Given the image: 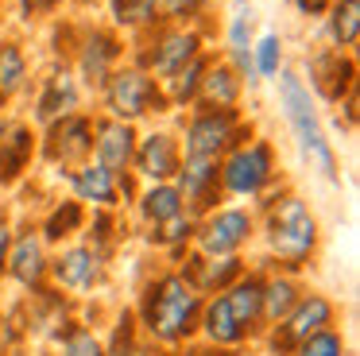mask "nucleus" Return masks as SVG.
Returning a JSON list of instances; mask_svg holds the SVG:
<instances>
[{"mask_svg": "<svg viewBox=\"0 0 360 356\" xmlns=\"http://www.w3.org/2000/svg\"><path fill=\"white\" fill-rule=\"evenodd\" d=\"M298 298H302V294H298L295 279H287V275L267 279L264 294H259V322H283Z\"/></svg>", "mask_w": 360, "mask_h": 356, "instance_id": "cd10ccee", "label": "nucleus"}, {"mask_svg": "<svg viewBox=\"0 0 360 356\" xmlns=\"http://www.w3.org/2000/svg\"><path fill=\"white\" fill-rule=\"evenodd\" d=\"M179 163H182V144H179V136L167 132V128L140 136L136 155H132V170L143 174L148 182H171Z\"/></svg>", "mask_w": 360, "mask_h": 356, "instance_id": "4468645a", "label": "nucleus"}, {"mask_svg": "<svg viewBox=\"0 0 360 356\" xmlns=\"http://www.w3.org/2000/svg\"><path fill=\"white\" fill-rule=\"evenodd\" d=\"M70 186L78 193V201H94V205H117L120 193V174L105 170L101 163H82V167L70 170Z\"/></svg>", "mask_w": 360, "mask_h": 356, "instance_id": "6ab92c4d", "label": "nucleus"}, {"mask_svg": "<svg viewBox=\"0 0 360 356\" xmlns=\"http://www.w3.org/2000/svg\"><path fill=\"white\" fill-rule=\"evenodd\" d=\"M225 43H229V51H244V46H252V12H236V15H229Z\"/></svg>", "mask_w": 360, "mask_h": 356, "instance_id": "f704fd0d", "label": "nucleus"}, {"mask_svg": "<svg viewBox=\"0 0 360 356\" xmlns=\"http://www.w3.org/2000/svg\"><path fill=\"white\" fill-rule=\"evenodd\" d=\"M101 101H105V108H109L105 116H117V120H128V124L143 120V116H151V113H167L159 82L143 66H136V62H124V66H117L105 77Z\"/></svg>", "mask_w": 360, "mask_h": 356, "instance_id": "20e7f679", "label": "nucleus"}, {"mask_svg": "<svg viewBox=\"0 0 360 356\" xmlns=\"http://www.w3.org/2000/svg\"><path fill=\"white\" fill-rule=\"evenodd\" d=\"M240 4H244V0H240Z\"/></svg>", "mask_w": 360, "mask_h": 356, "instance_id": "a19ab883", "label": "nucleus"}, {"mask_svg": "<svg viewBox=\"0 0 360 356\" xmlns=\"http://www.w3.org/2000/svg\"><path fill=\"white\" fill-rule=\"evenodd\" d=\"M290 4L298 8V15H306V20H318V15H326V8L333 4V0H290Z\"/></svg>", "mask_w": 360, "mask_h": 356, "instance_id": "4c0bfd02", "label": "nucleus"}, {"mask_svg": "<svg viewBox=\"0 0 360 356\" xmlns=\"http://www.w3.org/2000/svg\"><path fill=\"white\" fill-rule=\"evenodd\" d=\"M27 89V51L16 39H0V108Z\"/></svg>", "mask_w": 360, "mask_h": 356, "instance_id": "393cba45", "label": "nucleus"}, {"mask_svg": "<svg viewBox=\"0 0 360 356\" xmlns=\"http://www.w3.org/2000/svg\"><path fill=\"white\" fill-rule=\"evenodd\" d=\"M78 108H82V82L74 77V70H66V66L51 70L43 77L39 93H35V108H32L35 124L47 128V124L63 120V116L78 113Z\"/></svg>", "mask_w": 360, "mask_h": 356, "instance_id": "f8f14e48", "label": "nucleus"}, {"mask_svg": "<svg viewBox=\"0 0 360 356\" xmlns=\"http://www.w3.org/2000/svg\"><path fill=\"white\" fill-rule=\"evenodd\" d=\"M202 255H233L236 248L248 244L252 217L248 209H213L202 224H194Z\"/></svg>", "mask_w": 360, "mask_h": 356, "instance_id": "9b49d317", "label": "nucleus"}, {"mask_svg": "<svg viewBox=\"0 0 360 356\" xmlns=\"http://www.w3.org/2000/svg\"><path fill=\"white\" fill-rule=\"evenodd\" d=\"M240 97H244V82L236 77V70L225 58H210L190 108H240Z\"/></svg>", "mask_w": 360, "mask_h": 356, "instance_id": "f3484780", "label": "nucleus"}, {"mask_svg": "<svg viewBox=\"0 0 360 356\" xmlns=\"http://www.w3.org/2000/svg\"><path fill=\"white\" fill-rule=\"evenodd\" d=\"M120 58H124V39L117 31L112 27H86V35L78 43V74L74 77H82L94 89H101L105 77L120 66Z\"/></svg>", "mask_w": 360, "mask_h": 356, "instance_id": "1a4fd4ad", "label": "nucleus"}, {"mask_svg": "<svg viewBox=\"0 0 360 356\" xmlns=\"http://www.w3.org/2000/svg\"><path fill=\"white\" fill-rule=\"evenodd\" d=\"M63 356H105V348L89 329L74 325V329L66 333V341H63Z\"/></svg>", "mask_w": 360, "mask_h": 356, "instance_id": "72a5a7b5", "label": "nucleus"}, {"mask_svg": "<svg viewBox=\"0 0 360 356\" xmlns=\"http://www.w3.org/2000/svg\"><path fill=\"white\" fill-rule=\"evenodd\" d=\"M252 128L244 124L240 108H194L182 128V159H217L233 144L248 139Z\"/></svg>", "mask_w": 360, "mask_h": 356, "instance_id": "39448f33", "label": "nucleus"}, {"mask_svg": "<svg viewBox=\"0 0 360 356\" xmlns=\"http://www.w3.org/2000/svg\"><path fill=\"white\" fill-rule=\"evenodd\" d=\"M140 144L136 124L117 120V116H94V163H101L112 174H128L132 170V155Z\"/></svg>", "mask_w": 360, "mask_h": 356, "instance_id": "9d476101", "label": "nucleus"}, {"mask_svg": "<svg viewBox=\"0 0 360 356\" xmlns=\"http://www.w3.org/2000/svg\"><path fill=\"white\" fill-rule=\"evenodd\" d=\"M202 333L213 341V345H240L244 341V329L233 322V314L225 310L221 294L213 302H202Z\"/></svg>", "mask_w": 360, "mask_h": 356, "instance_id": "c85d7f7f", "label": "nucleus"}, {"mask_svg": "<svg viewBox=\"0 0 360 356\" xmlns=\"http://www.w3.org/2000/svg\"><path fill=\"white\" fill-rule=\"evenodd\" d=\"M329 325H333V302L321 298V294H302V298L290 306V314L283 317V325H275V329H283V337L298 348L306 337L329 329Z\"/></svg>", "mask_w": 360, "mask_h": 356, "instance_id": "a211bd4d", "label": "nucleus"}, {"mask_svg": "<svg viewBox=\"0 0 360 356\" xmlns=\"http://www.w3.org/2000/svg\"><path fill=\"white\" fill-rule=\"evenodd\" d=\"M63 4H66V0H20V8H24L27 20H43V15H55Z\"/></svg>", "mask_w": 360, "mask_h": 356, "instance_id": "e433bc0d", "label": "nucleus"}, {"mask_svg": "<svg viewBox=\"0 0 360 356\" xmlns=\"http://www.w3.org/2000/svg\"><path fill=\"white\" fill-rule=\"evenodd\" d=\"M352 85H356V62L345 51H318L310 54V85L306 89H318L326 101L341 105L345 97H352Z\"/></svg>", "mask_w": 360, "mask_h": 356, "instance_id": "2eb2a0df", "label": "nucleus"}, {"mask_svg": "<svg viewBox=\"0 0 360 356\" xmlns=\"http://www.w3.org/2000/svg\"><path fill=\"white\" fill-rule=\"evenodd\" d=\"M171 182L179 186L186 209H210L221 193V163L217 159H182Z\"/></svg>", "mask_w": 360, "mask_h": 356, "instance_id": "dca6fc26", "label": "nucleus"}, {"mask_svg": "<svg viewBox=\"0 0 360 356\" xmlns=\"http://www.w3.org/2000/svg\"><path fill=\"white\" fill-rule=\"evenodd\" d=\"M210 58L213 54H194V58L186 62V66H179L171 77H163L159 82V89H163V101H167V108H190L194 105V97H198V82H202V74H205V66H210Z\"/></svg>", "mask_w": 360, "mask_h": 356, "instance_id": "b1692460", "label": "nucleus"}, {"mask_svg": "<svg viewBox=\"0 0 360 356\" xmlns=\"http://www.w3.org/2000/svg\"><path fill=\"white\" fill-rule=\"evenodd\" d=\"M8 248H12V232H8V224L0 221V275L8 271Z\"/></svg>", "mask_w": 360, "mask_h": 356, "instance_id": "58836bf2", "label": "nucleus"}, {"mask_svg": "<svg viewBox=\"0 0 360 356\" xmlns=\"http://www.w3.org/2000/svg\"><path fill=\"white\" fill-rule=\"evenodd\" d=\"M109 12L117 27L143 35V31L163 23V0H109Z\"/></svg>", "mask_w": 360, "mask_h": 356, "instance_id": "a878e982", "label": "nucleus"}, {"mask_svg": "<svg viewBox=\"0 0 360 356\" xmlns=\"http://www.w3.org/2000/svg\"><path fill=\"white\" fill-rule=\"evenodd\" d=\"M252 66H256L259 82L264 77H275L283 70V39L275 31H264V35L252 43Z\"/></svg>", "mask_w": 360, "mask_h": 356, "instance_id": "c756f323", "label": "nucleus"}, {"mask_svg": "<svg viewBox=\"0 0 360 356\" xmlns=\"http://www.w3.org/2000/svg\"><path fill=\"white\" fill-rule=\"evenodd\" d=\"M275 170H279V159H275L271 139L248 136L221 155V190L236 193V198H256L275 178Z\"/></svg>", "mask_w": 360, "mask_h": 356, "instance_id": "423d86ee", "label": "nucleus"}, {"mask_svg": "<svg viewBox=\"0 0 360 356\" xmlns=\"http://www.w3.org/2000/svg\"><path fill=\"white\" fill-rule=\"evenodd\" d=\"M43 159L63 167L66 174L94 159V116L70 113L63 120L47 124L43 128Z\"/></svg>", "mask_w": 360, "mask_h": 356, "instance_id": "6e6552de", "label": "nucleus"}, {"mask_svg": "<svg viewBox=\"0 0 360 356\" xmlns=\"http://www.w3.org/2000/svg\"><path fill=\"white\" fill-rule=\"evenodd\" d=\"M82 205L78 201H63V205L55 209V213L43 221V236L47 240H63V236H70V232H78L82 229Z\"/></svg>", "mask_w": 360, "mask_h": 356, "instance_id": "7c9ffc66", "label": "nucleus"}, {"mask_svg": "<svg viewBox=\"0 0 360 356\" xmlns=\"http://www.w3.org/2000/svg\"><path fill=\"white\" fill-rule=\"evenodd\" d=\"M39 151V136L27 120L0 113V182L12 186Z\"/></svg>", "mask_w": 360, "mask_h": 356, "instance_id": "ddd939ff", "label": "nucleus"}, {"mask_svg": "<svg viewBox=\"0 0 360 356\" xmlns=\"http://www.w3.org/2000/svg\"><path fill=\"white\" fill-rule=\"evenodd\" d=\"M267 248L283 267H302L318 244V221L298 193H287L267 209Z\"/></svg>", "mask_w": 360, "mask_h": 356, "instance_id": "7ed1b4c3", "label": "nucleus"}, {"mask_svg": "<svg viewBox=\"0 0 360 356\" xmlns=\"http://www.w3.org/2000/svg\"><path fill=\"white\" fill-rule=\"evenodd\" d=\"M140 213L148 217L151 224H163V221H171V217L186 213V201H182V193L174 182H151L148 190L140 193Z\"/></svg>", "mask_w": 360, "mask_h": 356, "instance_id": "bb28decb", "label": "nucleus"}, {"mask_svg": "<svg viewBox=\"0 0 360 356\" xmlns=\"http://www.w3.org/2000/svg\"><path fill=\"white\" fill-rule=\"evenodd\" d=\"M326 35L333 43V51L352 54L360 43V0H333L326 8Z\"/></svg>", "mask_w": 360, "mask_h": 356, "instance_id": "5701e85b", "label": "nucleus"}, {"mask_svg": "<svg viewBox=\"0 0 360 356\" xmlns=\"http://www.w3.org/2000/svg\"><path fill=\"white\" fill-rule=\"evenodd\" d=\"M259 294H264V283H259L256 275L248 279H236V283H229L225 291H221V302H225V310L233 314V322L244 329V337H248V329H256L259 322Z\"/></svg>", "mask_w": 360, "mask_h": 356, "instance_id": "aec40b11", "label": "nucleus"}, {"mask_svg": "<svg viewBox=\"0 0 360 356\" xmlns=\"http://www.w3.org/2000/svg\"><path fill=\"white\" fill-rule=\"evenodd\" d=\"M198 314H202V294L182 275H163L159 283H151L148 298H143V325L163 345L190 337L198 325Z\"/></svg>", "mask_w": 360, "mask_h": 356, "instance_id": "f03ea898", "label": "nucleus"}, {"mask_svg": "<svg viewBox=\"0 0 360 356\" xmlns=\"http://www.w3.org/2000/svg\"><path fill=\"white\" fill-rule=\"evenodd\" d=\"M155 229H159V240H163V244H179V240H190V232H194V217L179 213V217H171V221L155 224Z\"/></svg>", "mask_w": 360, "mask_h": 356, "instance_id": "c9c22d12", "label": "nucleus"}, {"mask_svg": "<svg viewBox=\"0 0 360 356\" xmlns=\"http://www.w3.org/2000/svg\"><path fill=\"white\" fill-rule=\"evenodd\" d=\"M202 43L205 39L194 23H159V27L143 31V51L136 54V66H143L155 82H163L179 66H186L194 54H202Z\"/></svg>", "mask_w": 360, "mask_h": 356, "instance_id": "0eeeda50", "label": "nucleus"}, {"mask_svg": "<svg viewBox=\"0 0 360 356\" xmlns=\"http://www.w3.org/2000/svg\"><path fill=\"white\" fill-rule=\"evenodd\" d=\"M55 279L70 291H89L101 279V260L94 248H66L55 260Z\"/></svg>", "mask_w": 360, "mask_h": 356, "instance_id": "4be33fe9", "label": "nucleus"}, {"mask_svg": "<svg viewBox=\"0 0 360 356\" xmlns=\"http://www.w3.org/2000/svg\"><path fill=\"white\" fill-rule=\"evenodd\" d=\"M82 4H89V0H82Z\"/></svg>", "mask_w": 360, "mask_h": 356, "instance_id": "ea45409f", "label": "nucleus"}, {"mask_svg": "<svg viewBox=\"0 0 360 356\" xmlns=\"http://www.w3.org/2000/svg\"><path fill=\"white\" fill-rule=\"evenodd\" d=\"M295 356H345V341L337 337L333 329H321L314 337H306L302 345L295 348Z\"/></svg>", "mask_w": 360, "mask_h": 356, "instance_id": "2f4dec72", "label": "nucleus"}, {"mask_svg": "<svg viewBox=\"0 0 360 356\" xmlns=\"http://www.w3.org/2000/svg\"><path fill=\"white\" fill-rule=\"evenodd\" d=\"M213 0H163V23H194L210 12Z\"/></svg>", "mask_w": 360, "mask_h": 356, "instance_id": "473e14b6", "label": "nucleus"}, {"mask_svg": "<svg viewBox=\"0 0 360 356\" xmlns=\"http://www.w3.org/2000/svg\"><path fill=\"white\" fill-rule=\"evenodd\" d=\"M275 82H279L283 120L290 124V132H295L302 155L321 170V178L337 182V151H333V144L326 139V128H321L318 105H314V93L306 89L302 74H295V70H279V74H275Z\"/></svg>", "mask_w": 360, "mask_h": 356, "instance_id": "f257e3e1", "label": "nucleus"}, {"mask_svg": "<svg viewBox=\"0 0 360 356\" xmlns=\"http://www.w3.org/2000/svg\"><path fill=\"white\" fill-rule=\"evenodd\" d=\"M8 271L24 286H39L47 275V255H43V236L39 232H24L16 244L8 248Z\"/></svg>", "mask_w": 360, "mask_h": 356, "instance_id": "412c9836", "label": "nucleus"}]
</instances>
